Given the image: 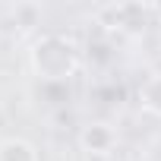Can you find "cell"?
<instances>
[{
  "mask_svg": "<svg viewBox=\"0 0 161 161\" xmlns=\"http://www.w3.org/2000/svg\"><path fill=\"white\" fill-rule=\"evenodd\" d=\"M32 66L41 79H69L79 66V47L63 35H44L32 47Z\"/></svg>",
  "mask_w": 161,
  "mask_h": 161,
  "instance_id": "cell-1",
  "label": "cell"
},
{
  "mask_svg": "<svg viewBox=\"0 0 161 161\" xmlns=\"http://www.w3.org/2000/svg\"><path fill=\"white\" fill-rule=\"evenodd\" d=\"M114 142H117V133L108 123H89L82 130V136H79V145L92 155H108L114 148Z\"/></svg>",
  "mask_w": 161,
  "mask_h": 161,
  "instance_id": "cell-2",
  "label": "cell"
},
{
  "mask_svg": "<svg viewBox=\"0 0 161 161\" xmlns=\"http://www.w3.org/2000/svg\"><path fill=\"white\" fill-rule=\"evenodd\" d=\"M139 104H142L148 114L161 117V73H152L145 82L139 86Z\"/></svg>",
  "mask_w": 161,
  "mask_h": 161,
  "instance_id": "cell-3",
  "label": "cell"
},
{
  "mask_svg": "<svg viewBox=\"0 0 161 161\" xmlns=\"http://www.w3.org/2000/svg\"><path fill=\"white\" fill-rule=\"evenodd\" d=\"M0 161H38V155L25 139H7L0 142Z\"/></svg>",
  "mask_w": 161,
  "mask_h": 161,
  "instance_id": "cell-4",
  "label": "cell"
}]
</instances>
